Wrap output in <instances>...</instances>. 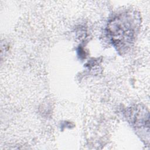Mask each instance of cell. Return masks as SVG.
I'll use <instances>...</instances> for the list:
<instances>
[{
  "label": "cell",
  "instance_id": "cell-1",
  "mask_svg": "<svg viewBox=\"0 0 150 150\" xmlns=\"http://www.w3.org/2000/svg\"><path fill=\"white\" fill-rule=\"evenodd\" d=\"M139 23L137 14L131 12L120 13L108 23V36L118 50L123 52L131 46Z\"/></svg>",
  "mask_w": 150,
  "mask_h": 150
}]
</instances>
